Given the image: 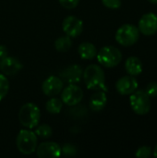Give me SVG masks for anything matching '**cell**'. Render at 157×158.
I'll return each mask as SVG.
<instances>
[{
	"mask_svg": "<svg viewBox=\"0 0 157 158\" xmlns=\"http://www.w3.org/2000/svg\"><path fill=\"white\" fill-rule=\"evenodd\" d=\"M151 4H155V5H156L157 4V0H148Z\"/></svg>",
	"mask_w": 157,
	"mask_h": 158,
	"instance_id": "29",
	"label": "cell"
},
{
	"mask_svg": "<svg viewBox=\"0 0 157 158\" xmlns=\"http://www.w3.org/2000/svg\"><path fill=\"white\" fill-rule=\"evenodd\" d=\"M83 98V92L77 84H69L61 92V100L68 106H75Z\"/></svg>",
	"mask_w": 157,
	"mask_h": 158,
	"instance_id": "7",
	"label": "cell"
},
{
	"mask_svg": "<svg viewBox=\"0 0 157 158\" xmlns=\"http://www.w3.org/2000/svg\"><path fill=\"white\" fill-rule=\"evenodd\" d=\"M135 156L139 158H149L152 156V148L149 146H141L136 151Z\"/></svg>",
	"mask_w": 157,
	"mask_h": 158,
	"instance_id": "22",
	"label": "cell"
},
{
	"mask_svg": "<svg viewBox=\"0 0 157 158\" xmlns=\"http://www.w3.org/2000/svg\"><path fill=\"white\" fill-rule=\"evenodd\" d=\"M154 156L157 157V144L155 145V149H154Z\"/></svg>",
	"mask_w": 157,
	"mask_h": 158,
	"instance_id": "28",
	"label": "cell"
},
{
	"mask_svg": "<svg viewBox=\"0 0 157 158\" xmlns=\"http://www.w3.org/2000/svg\"><path fill=\"white\" fill-rule=\"evenodd\" d=\"M82 78L86 87L89 90H103L106 92L107 89L105 86V74L100 66L95 64L89 65L83 70Z\"/></svg>",
	"mask_w": 157,
	"mask_h": 158,
	"instance_id": "1",
	"label": "cell"
},
{
	"mask_svg": "<svg viewBox=\"0 0 157 158\" xmlns=\"http://www.w3.org/2000/svg\"><path fill=\"white\" fill-rule=\"evenodd\" d=\"M34 133L37 135V137L43 138V139H48L53 135V130L52 128L47 125V124H43V125H37L35 127Z\"/></svg>",
	"mask_w": 157,
	"mask_h": 158,
	"instance_id": "20",
	"label": "cell"
},
{
	"mask_svg": "<svg viewBox=\"0 0 157 158\" xmlns=\"http://www.w3.org/2000/svg\"><path fill=\"white\" fill-rule=\"evenodd\" d=\"M62 106H63L62 100L55 96L51 97L45 104L46 111L52 115H56L60 113V111L62 110Z\"/></svg>",
	"mask_w": 157,
	"mask_h": 158,
	"instance_id": "18",
	"label": "cell"
},
{
	"mask_svg": "<svg viewBox=\"0 0 157 158\" xmlns=\"http://www.w3.org/2000/svg\"><path fill=\"white\" fill-rule=\"evenodd\" d=\"M145 93L149 95V97H156L157 96V82L153 81L150 82L146 88H145Z\"/></svg>",
	"mask_w": 157,
	"mask_h": 158,
	"instance_id": "23",
	"label": "cell"
},
{
	"mask_svg": "<svg viewBox=\"0 0 157 158\" xmlns=\"http://www.w3.org/2000/svg\"><path fill=\"white\" fill-rule=\"evenodd\" d=\"M102 3L110 9H118L121 6V0H102Z\"/></svg>",
	"mask_w": 157,
	"mask_h": 158,
	"instance_id": "24",
	"label": "cell"
},
{
	"mask_svg": "<svg viewBox=\"0 0 157 158\" xmlns=\"http://www.w3.org/2000/svg\"><path fill=\"white\" fill-rule=\"evenodd\" d=\"M40 108L33 103L23 105L19 111V120L20 124L27 129H34L40 122Z\"/></svg>",
	"mask_w": 157,
	"mask_h": 158,
	"instance_id": "2",
	"label": "cell"
},
{
	"mask_svg": "<svg viewBox=\"0 0 157 158\" xmlns=\"http://www.w3.org/2000/svg\"><path fill=\"white\" fill-rule=\"evenodd\" d=\"M83 70L80 65H71L64 69L60 72V79L63 82H68L69 84H77L82 79Z\"/></svg>",
	"mask_w": 157,
	"mask_h": 158,
	"instance_id": "13",
	"label": "cell"
},
{
	"mask_svg": "<svg viewBox=\"0 0 157 158\" xmlns=\"http://www.w3.org/2000/svg\"><path fill=\"white\" fill-rule=\"evenodd\" d=\"M63 31L69 37H78L83 31V22L75 16H68L62 22Z\"/></svg>",
	"mask_w": 157,
	"mask_h": 158,
	"instance_id": "9",
	"label": "cell"
},
{
	"mask_svg": "<svg viewBox=\"0 0 157 158\" xmlns=\"http://www.w3.org/2000/svg\"><path fill=\"white\" fill-rule=\"evenodd\" d=\"M72 46V40L69 36H61L55 41V47L58 52H67Z\"/></svg>",
	"mask_w": 157,
	"mask_h": 158,
	"instance_id": "19",
	"label": "cell"
},
{
	"mask_svg": "<svg viewBox=\"0 0 157 158\" xmlns=\"http://www.w3.org/2000/svg\"><path fill=\"white\" fill-rule=\"evenodd\" d=\"M125 69L130 76H138L143 72V63L137 56H130L125 62Z\"/></svg>",
	"mask_w": 157,
	"mask_h": 158,
	"instance_id": "16",
	"label": "cell"
},
{
	"mask_svg": "<svg viewBox=\"0 0 157 158\" xmlns=\"http://www.w3.org/2000/svg\"><path fill=\"white\" fill-rule=\"evenodd\" d=\"M107 104V96L105 91L98 90L95 91V93L91 96L89 106L90 108L94 112H100L102 111Z\"/></svg>",
	"mask_w": 157,
	"mask_h": 158,
	"instance_id": "15",
	"label": "cell"
},
{
	"mask_svg": "<svg viewBox=\"0 0 157 158\" xmlns=\"http://www.w3.org/2000/svg\"><path fill=\"white\" fill-rule=\"evenodd\" d=\"M64 82L63 81L57 76H49L45 79L42 84L43 93L50 97L56 96L59 94L63 90Z\"/></svg>",
	"mask_w": 157,
	"mask_h": 158,
	"instance_id": "11",
	"label": "cell"
},
{
	"mask_svg": "<svg viewBox=\"0 0 157 158\" xmlns=\"http://www.w3.org/2000/svg\"><path fill=\"white\" fill-rule=\"evenodd\" d=\"M16 145L19 153L31 155L36 151L38 137L31 130H21L16 138Z\"/></svg>",
	"mask_w": 157,
	"mask_h": 158,
	"instance_id": "3",
	"label": "cell"
},
{
	"mask_svg": "<svg viewBox=\"0 0 157 158\" xmlns=\"http://www.w3.org/2000/svg\"><path fill=\"white\" fill-rule=\"evenodd\" d=\"M36 155L40 158H56L62 154L61 147L55 142H45L37 145Z\"/></svg>",
	"mask_w": 157,
	"mask_h": 158,
	"instance_id": "10",
	"label": "cell"
},
{
	"mask_svg": "<svg viewBox=\"0 0 157 158\" xmlns=\"http://www.w3.org/2000/svg\"><path fill=\"white\" fill-rule=\"evenodd\" d=\"M116 89L122 95H130L138 89V81L134 76H123L118 80Z\"/></svg>",
	"mask_w": 157,
	"mask_h": 158,
	"instance_id": "12",
	"label": "cell"
},
{
	"mask_svg": "<svg viewBox=\"0 0 157 158\" xmlns=\"http://www.w3.org/2000/svg\"><path fill=\"white\" fill-rule=\"evenodd\" d=\"M138 29L140 33H143L146 36L154 35L157 32V15L149 12L142 16L139 20Z\"/></svg>",
	"mask_w": 157,
	"mask_h": 158,
	"instance_id": "8",
	"label": "cell"
},
{
	"mask_svg": "<svg viewBox=\"0 0 157 158\" xmlns=\"http://www.w3.org/2000/svg\"><path fill=\"white\" fill-rule=\"evenodd\" d=\"M61 150H62V154L65 156H75L77 154L75 146L71 145V144H65L61 148Z\"/></svg>",
	"mask_w": 157,
	"mask_h": 158,
	"instance_id": "26",
	"label": "cell"
},
{
	"mask_svg": "<svg viewBox=\"0 0 157 158\" xmlns=\"http://www.w3.org/2000/svg\"><path fill=\"white\" fill-rule=\"evenodd\" d=\"M9 90V82L6 75L0 73V101H2L7 94Z\"/></svg>",
	"mask_w": 157,
	"mask_h": 158,
	"instance_id": "21",
	"label": "cell"
},
{
	"mask_svg": "<svg viewBox=\"0 0 157 158\" xmlns=\"http://www.w3.org/2000/svg\"><path fill=\"white\" fill-rule=\"evenodd\" d=\"M130 104L133 112L139 116L147 115L151 110V99L143 90H136L130 94Z\"/></svg>",
	"mask_w": 157,
	"mask_h": 158,
	"instance_id": "6",
	"label": "cell"
},
{
	"mask_svg": "<svg viewBox=\"0 0 157 158\" xmlns=\"http://www.w3.org/2000/svg\"><path fill=\"white\" fill-rule=\"evenodd\" d=\"M8 56V50L5 45L0 44V60Z\"/></svg>",
	"mask_w": 157,
	"mask_h": 158,
	"instance_id": "27",
	"label": "cell"
},
{
	"mask_svg": "<svg viewBox=\"0 0 157 158\" xmlns=\"http://www.w3.org/2000/svg\"><path fill=\"white\" fill-rule=\"evenodd\" d=\"M78 53H79L81 58L85 59V60H90L96 56L97 49L93 44L89 43V42H84L79 45Z\"/></svg>",
	"mask_w": 157,
	"mask_h": 158,
	"instance_id": "17",
	"label": "cell"
},
{
	"mask_svg": "<svg viewBox=\"0 0 157 158\" xmlns=\"http://www.w3.org/2000/svg\"><path fill=\"white\" fill-rule=\"evenodd\" d=\"M58 2L63 7L67 9H73L79 5L80 0H58Z\"/></svg>",
	"mask_w": 157,
	"mask_h": 158,
	"instance_id": "25",
	"label": "cell"
},
{
	"mask_svg": "<svg viewBox=\"0 0 157 158\" xmlns=\"http://www.w3.org/2000/svg\"><path fill=\"white\" fill-rule=\"evenodd\" d=\"M116 41L122 46H131L136 44L140 38V31L133 24L121 25L115 35Z\"/></svg>",
	"mask_w": 157,
	"mask_h": 158,
	"instance_id": "5",
	"label": "cell"
},
{
	"mask_svg": "<svg viewBox=\"0 0 157 158\" xmlns=\"http://www.w3.org/2000/svg\"><path fill=\"white\" fill-rule=\"evenodd\" d=\"M22 69L20 61L12 56H6L0 60V71L6 76H13Z\"/></svg>",
	"mask_w": 157,
	"mask_h": 158,
	"instance_id": "14",
	"label": "cell"
},
{
	"mask_svg": "<svg viewBox=\"0 0 157 158\" xmlns=\"http://www.w3.org/2000/svg\"><path fill=\"white\" fill-rule=\"evenodd\" d=\"M96 57L103 67L115 68L121 62L122 53L118 48L113 45H106L97 52Z\"/></svg>",
	"mask_w": 157,
	"mask_h": 158,
	"instance_id": "4",
	"label": "cell"
}]
</instances>
